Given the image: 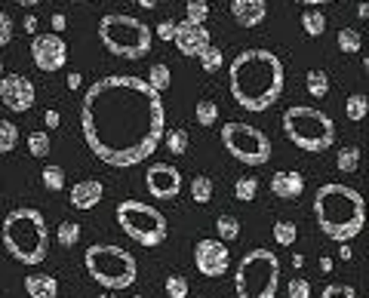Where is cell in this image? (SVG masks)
Wrapping results in <instances>:
<instances>
[{"label":"cell","instance_id":"obj_48","mask_svg":"<svg viewBox=\"0 0 369 298\" xmlns=\"http://www.w3.org/2000/svg\"><path fill=\"white\" fill-rule=\"evenodd\" d=\"M320 271H323V274H330V271H332V259H330V255H323V259H320Z\"/></svg>","mask_w":369,"mask_h":298},{"label":"cell","instance_id":"obj_11","mask_svg":"<svg viewBox=\"0 0 369 298\" xmlns=\"http://www.w3.org/2000/svg\"><path fill=\"white\" fill-rule=\"evenodd\" d=\"M31 62L46 74L62 71L68 62V44L62 40V34H35L31 37Z\"/></svg>","mask_w":369,"mask_h":298},{"label":"cell","instance_id":"obj_34","mask_svg":"<svg viewBox=\"0 0 369 298\" xmlns=\"http://www.w3.org/2000/svg\"><path fill=\"white\" fill-rule=\"evenodd\" d=\"M194 117H197L200 126H213L215 120H219V105H215V101H209V99H200L197 108H194Z\"/></svg>","mask_w":369,"mask_h":298},{"label":"cell","instance_id":"obj_1","mask_svg":"<svg viewBox=\"0 0 369 298\" xmlns=\"http://www.w3.org/2000/svg\"><path fill=\"white\" fill-rule=\"evenodd\" d=\"M80 132L87 148L102 163L130 169L157 151L166 132V108L161 92L145 77L108 74L89 83L80 105Z\"/></svg>","mask_w":369,"mask_h":298},{"label":"cell","instance_id":"obj_39","mask_svg":"<svg viewBox=\"0 0 369 298\" xmlns=\"http://www.w3.org/2000/svg\"><path fill=\"white\" fill-rule=\"evenodd\" d=\"M287 295L289 298H311V283L305 277H292L287 283Z\"/></svg>","mask_w":369,"mask_h":298},{"label":"cell","instance_id":"obj_14","mask_svg":"<svg viewBox=\"0 0 369 298\" xmlns=\"http://www.w3.org/2000/svg\"><path fill=\"white\" fill-rule=\"evenodd\" d=\"M145 188L154 200H175L182 191V173L173 163H154L145 175Z\"/></svg>","mask_w":369,"mask_h":298},{"label":"cell","instance_id":"obj_33","mask_svg":"<svg viewBox=\"0 0 369 298\" xmlns=\"http://www.w3.org/2000/svg\"><path fill=\"white\" fill-rule=\"evenodd\" d=\"M40 182H44V188L46 191H62L65 188V169L62 166H53V163H49V166H44V173H40Z\"/></svg>","mask_w":369,"mask_h":298},{"label":"cell","instance_id":"obj_31","mask_svg":"<svg viewBox=\"0 0 369 298\" xmlns=\"http://www.w3.org/2000/svg\"><path fill=\"white\" fill-rule=\"evenodd\" d=\"M360 157H363V154H360L357 144H348V148L339 151V157H335V166H339L342 173H354V169L360 166Z\"/></svg>","mask_w":369,"mask_h":298},{"label":"cell","instance_id":"obj_36","mask_svg":"<svg viewBox=\"0 0 369 298\" xmlns=\"http://www.w3.org/2000/svg\"><path fill=\"white\" fill-rule=\"evenodd\" d=\"M197 58H200V68H204V71H209V74H213V71H219V68L225 65L222 49H219V46H213V44H209V46H206Z\"/></svg>","mask_w":369,"mask_h":298},{"label":"cell","instance_id":"obj_51","mask_svg":"<svg viewBox=\"0 0 369 298\" xmlns=\"http://www.w3.org/2000/svg\"><path fill=\"white\" fill-rule=\"evenodd\" d=\"M296 4H332V0H296Z\"/></svg>","mask_w":369,"mask_h":298},{"label":"cell","instance_id":"obj_37","mask_svg":"<svg viewBox=\"0 0 369 298\" xmlns=\"http://www.w3.org/2000/svg\"><path fill=\"white\" fill-rule=\"evenodd\" d=\"M49 148H53V142H49V135H46L44 130H35V132L28 135V151H31V157H46Z\"/></svg>","mask_w":369,"mask_h":298},{"label":"cell","instance_id":"obj_6","mask_svg":"<svg viewBox=\"0 0 369 298\" xmlns=\"http://www.w3.org/2000/svg\"><path fill=\"white\" fill-rule=\"evenodd\" d=\"M283 132L287 139L301 151H330L335 142V123L332 117L320 108H308V105H292L283 111Z\"/></svg>","mask_w":369,"mask_h":298},{"label":"cell","instance_id":"obj_18","mask_svg":"<svg viewBox=\"0 0 369 298\" xmlns=\"http://www.w3.org/2000/svg\"><path fill=\"white\" fill-rule=\"evenodd\" d=\"M301 191H305V175L296 169H287V173L280 169L271 175V194L277 200H299Z\"/></svg>","mask_w":369,"mask_h":298},{"label":"cell","instance_id":"obj_41","mask_svg":"<svg viewBox=\"0 0 369 298\" xmlns=\"http://www.w3.org/2000/svg\"><path fill=\"white\" fill-rule=\"evenodd\" d=\"M13 40V19L0 10V46H6Z\"/></svg>","mask_w":369,"mask_h":298},{"label":"cell","instance_id":"obj_47","mask_svg":"<svg viewBox=\"0 0 369 298\" xmlns=\"http://www.w3.org/2000/svg\"><path fill=\"white\" fill-rule=\"evenodd\" d=\"M130 4L142 6V10H151V6H157V4H161V0H130Z\"/></svg>","mask_w":369,"mask_h":298},{"label":"cell","instance_id":"obj_19","mask_svg":"<svg viewBox=\"0 0 369 298\" xmlns=\"http://www.w3.org/2000/svg\"><path fill=\"white\" fill-rule=\"evenodd\" d=\"M25 292H28V298H58V280L53 274H28Z\"/></svg>","mask_w":369,"mask_h":298},{"label":"cell","instance_id":"obj_42","mask_svg":"<svg viewBox=\"0 0 369 298\" xmlns=\"http://www.w3.org/2000/svg\"><path fill=\"white\" fill-rule=\"evenodd\" d=\"M157 37H161V40H173L175 37V22L173 19H163L161 25H157Z\"/></svg>","mask_w":369,"mask_h":298},{"label":"cell","instance_id":"obj_9","mask_svg":"<svg viewBox=\"0 0 369 298\" xmlns=\"http://www.w3.org/2000/svg\"><path fill=\"white\" fill-rule=\"evenodd\" d=\"M117 225H120V231L130 240H136L145 249H157L166 240V234H170L166 216L145 200H123L117 206Z\"/></svg>","mask_w":369,"mask_h":298},{"label":"cell","instance_id":"obj_3","mask_svg":"<svg viewBox=\"0 0 369 298\" xmlns=\"http://www.w3.org/2000/svg\"><path fill=\"white\" fill-rule=\"evenodd\" d=\"M314 218L330 240L348 243L366 225V200L351 185L330 182L314 194Z\"/></svg>","mask_w":369,"mask_h":298},{"label":"cell","instance_id":"obj_21","mask_svg":"<svg viewBox=\"0 0 369 298\" xmlns=\"http://www.w3.org/2000/svg\"><path fill=\"white\" fill-rule=\"evenodd\" d=\"M296 240H299V228L292 225V221H287V218L274 221V243L277 246H283V249H287V246H292Z\"/></svg>","mask_w":369,"mask_h":298},{"label":"cell","instance_id":"obj_49","mask_svg":"<svg viewBox=\"0 0 369 298\" xmlns=\"http://www.w3.org/2000/svg\"><path fill=\"white\" fill-rule=\"evenodd\" d=\"M13 4H19V6H25V10H31V6H37L40 0H13Z\"/></svg>","mask_w":369,"mask_h":298},{"label":"cell","instance_id":"obj_30","mask_svg":"<svg viewBox=\"0 0 369 298\" xmlns=\"http://www.w3.org/2000/svg\"><path fill=\"white\" fill-rule=\"evenodd\" d=\"M209 19V0H188L184 4V22L204 25Z\"/></svg>","mask_w":369,"mask_h":298},{"label":"cell","instance_id":"obj_7","mask_svg":"<svg viewBox=\"0 0 369 298\" xmlns=\"http://www.w3.org/2000/svg\"><path fill=\"white\" fill-rule=\"evenodd\" d=\"M99 40L105 44L108 53L120 56V58H142L151 53L154 44V34L142 19L136 15H123V13H108L99 19Z\"/></svg>","mask_w":369,"mask_h":298},{"label":"cell","instance_id":"obj_10","mask_svg":"<svg viewBox=\"0 0 369 298\" xmlns=\"http://www.w3.org/2000/svg\"><path fill=\"white\" fill-rule=\"evenodd\" d=\"M222 144L225 151L240 160L243 166H265L271 160V139L258 130V126H249V123H225L222 126Z\"/></svg>","mask_w":369,"mask_h":298},{"label":"cell","instance_id":"obj_54","mask_svg":"<svg viewBox=\"0 0 369 298\" xmlns=\"http://www.w3.org/2000/svg\"><path fill=\"white\" fill-rule=\"evenodd\" d=\"M132 298H145V295H132Z\"/></svg>","mask_w":369,"mask_h":298},{"label":"cell","instance_id":"obj_16","mask_svg":"<svg viewBox=\"0 0 369 298\" xmlns=\"http://www.w3.org/2000/svg\"><path fill=\"white\" fill-rule=\"evenodd\" d=\"M105 197V185L99 182V178H83L71 188V206L87 212V209H96L99 203Z\"/></svg>","mask_w":369,"mask_h":298},{"label":"cell","instance_id":"obj_23","mask_svg":"<svg viewBox=\"0 0 369 298\" xmlns=\"http://www.w3.org/2000/svg\"><path fill=\"white\" fill-rule=\"evenodd\" d=\"M305 83H308V92H311L314 99H323L326 92H330V74H326V71H320V68H314V71H308Z\"/></svg>","mask_w":369,"mask_h":298},{"label":"cell","instance_id":"obj_4","mask_svg":"<svg viewBox=\"0 0 369 298\" xmlns=\"http://www.w3.org/2000/svg\"><path fill=\"white\" fill-rule=\"evenodd\" d=\"M0 240H4V249L19 265H28V268L40 265L49 249V228H46L44 212L31 206H19L6 212L4 225H0Z\"/></svg>","mask_w":369,"mask_h":298},{"label":"cell","instance_id":"obj_27","mask_svg":"<svg viewBox=\"0 0 369 298\" xmlns=\"http://www.w3.org/2000/svg\"><path fill=\"white\" fill-rule=\"evenodd\" d=\"M335 40H339V49H342V53H351V56H354V53H360V49H363V37H360L357 28H342Z\"/></svg>","mask_w":369,"mask_h":298},{"label":"cell","instance_id":"obj_20","mask_svg":"<svg viewBox=\"0 0 369 298\" xmlns=\"http://www.w3.org/2000/svg\"><path fill=\"white\" fill-rule=\"evenodd\" d=\"M163 142H166V151H173V154H179V157L188 151V144H191L188 130H184V126H175V130L163 132Z\"/></svg>","mask_w":369,"mask_h":298},{"label":"cell","instance_id":"obj_32","mask_svg":"<svg viewBox=\"0 0 369 298\" xmlns=\"http://www.w3.org/2000/svg\"><path fill=\"white\" fill-rule=\"evenodd\" d=\"M256 194H258V182L253 175H240L237 182H234V197H237L240 203L256 200Z\"/></svg>","mask_w":369,"mask_h":298},{"label":"cell","instance_id":"obj_25","mask_svg":"<svg viewBox=\"0 0 369 298\" xmlns=\"http://www.w3.org/2000/svg\"><path fill=\"white\" fill-rule=\"evenodd\" d=\"M215 231H219L222 243H234L240 237V221L234 216H219V218H215Z\"/></svg>","mask_w":369,"mask_h":298},{"label":"cell","instance_id":"obj_2","mask_svg":"<svg viewBox=\"0 0 369 298\" xmlns=\"http://www.w3.org/2000/svg\"><path fill=\"white\" fill-rule=\"evenodd\" d=\"M283 83H287L283 62L271 49H243L231 62L228 89L243 111H253V114L268 111L283 96Z\"/></svg>","mask_w":369,"mask_h":298},{"label":"cell","instance_id":"obj_45","mask_svg":"<svg viewBox=\"0 0 369 298\" xmlns=\"http://www.w3.org/2000/svg\"><path fill=\"white\" fill-rule=\"evenodd\" d=\"M44 123L49 126V130H56V126H58V111H53V108H49L46 114H44Z\"/></svg>","mask_w":369,"mask_h":298},{"label":"cell","instance_id":"obj_35","mask_svg":"<svg viewBox=\"0 0 369 298\" xmlns=\"http://www.w3.org/2000/svg\"><path fill=\"white\" fill-rule=\"evenodd\" d=\"M163 289H166V298H188V292H191L188 277H184V274H170V277H166V283H163Z\"/></svg>","mask_w":369,"mask_h":298},{"label":"cell","instance_id":"obj_24","mask_svg":"<svg viewBox=\"0 0 369 298\" xmlns=\"http://www.w3.org/2000/svg\"><path fill=\"white\" fill-rule=\"evenodd\" d=\"M56 240H58V246H65V249L77 246L80 243V225L77 221H62V225L56 228Z\"/></svg>","mask_w":369,"mask_h":298},{"label":"cell","instance_id":"obj_44","mask_svg":"<svg viewBox=\"0 0 369 298\" xmlns=\"http://www.w3.org/2000/svg\"><path fill=\"white\" fill-rule=\"evenodd\" d=\"M22 31L35 37V34H37V19H35V15H25V22H22Z\"/></svg>","mask_w":369,"mask_h":298},{"label":"cell","instance_id":"obj_13","mask_svg":"<svg viewBox=\"0 0 369 298\" xmlns=\"http://www.w3.org/2000/svg\"><path fill=\"white\" fill-rule=\"evenodd\" d=\"M37 89L25 74H4L0 77V101L13 111V114H25L35 108Z\"/></svg>","mask_w":369,"mask_h":298},{"label":"cell","instance_id":"obj_43","mask_svg":"<svg viewBox=\"0 0 369 298\" xmlns=\"http://www.w3.org/2000/svg\"><path fill=\"white\" fill-rule=\"evenodd\" d=\"M65 28H68V19L62 13H53V34H62Z\"/></svg>","mask_w":369,"mask_h":298},{"label":"cell","instance_id":"obj_15","mask_svg":"<svg viewBox=\"0 0 369 298\" xmlns=\"http://www.w3.org/2000/svg\"><path fill=\"white\" fill-rule=\"evenodd\" d=\"M175 49L184 56V58H197L204 49L209 46V31L204 25H191V22H182L175 25V37H173Z\"/></svg>","mask_w":369,"mask_h":298},{"label":"cell","instance_id":"obj_40","mask_svg":"<svg viewBox=\"0 0 369 298\" xmlns=\"http://www.w3.org/2000/svg\"><path fill=\"white\" fill-rule=\"evenodd\" d=\"M320 298H357V289L348 286V283H330L323 289Z\"/></svg>","mask_w":369,"mask_h":298},{"label":"cell","instance_id":"obj_38","mask_svg":"<svg viewBox=\"0 0 369 298\" xmlns=\"http://www.w3.org/2000/svg\"><path fill=\"white\" fill-rule=\"evenodd\" d=\"M345 114H348V120L351 123H360L366 117V96L363 92H357V96H351L345 101Z\"/></svg>","mask_w":369,"mask_h":298},{"label":"cell","instance_id":"obj_50","mask_svg":"<svg viewBox=\"0 0 369 298\" xmlns=\"http://www.w3.org/2000/svg\"><path fill=\"white\" fill-rule=\"evenodd\" d=\"M339 259H342V261H351V249H348L345 243H342V249H339Z\"/></svg>","mask_w":369,"mask_h":298},{"label":"cell","instance_id":"obj_28","mask_svg":"<svg viewBox=\"0 0 369 298\" xmlns=\"http://www.w3.org/2000/svg\"><path fill=\"white\" fill-rule=\"evenodd\" d=\"M15 142H19V126L0 117V154H10L15 148Z\"/></svg>","mask_w":369,"mask_h":298},{"label":"cell","instance_id":"obj_26","mask_svg":"<svg viewBox=\"0 0 369 298\" xmlns=\"http://www.w3.org/2000/svg\"><path fill=\"white\" fill-rule=\"evenodd\" d=\"M191 200H194V203H209V200H213V178H209V175H194V178H191Z\"/></svg>","mask_w":369,"mask_h":298},{"label":"cell","instance_id":"obj_8","mask_svg":"<svg viewBox=\"0 0 369 298\" xmlns=\"http://www.w3.org/2000/svg\"><path fill=\"white\" fill-rule=\"evenodd\" d=\"M280 289V259L271 249H249L234 271L237 298H277Z\"/></svg>","mask_w":369,"mask_h":298},{"label":"cell","instance_id":"obj_46","mask_svg":"<svg viewBox=\"0 0 369 298\" xmlns=\"http://www.w3.org/2000/svg\"><path fill=\"white\" fill-rule=\"evenodd\" d=\"M80 83H83V77H80L77 71H74V74H68V89H80Z\"/></svg>","mask_w":369,"mask_h":298},{"label":"cell","instance_id":"obj_22","mask_svg":"<svg viewBox=\"0 0 369 298\" xmlns=\"http://www.w3.org/2000/svg\"><path fill=\"white\" fill-rule=\"evenodd\" d=\"M301 28H305L308 37H320L326 31V15L320 10H305L301 13Z\"/></svg>","mask_w":369,"mask_h":298},{"label":"cell","instance_id":"obj_17","mask_svg":"<svg viewBox=\"0 0 369 298\" xmlns=\"http://www.w3.org/2000/svg\"><path fill=\"white\" fill-rule=\"evenodd\" d=\"M231 15L240 28H258L268 15L265 0H231Z\"/></svg>","mask_w":369,"mask_h":298},{"label":"cell","instance_id":"obj_53","mask_svg":"<svg viewBox=\"0 0 369 298\" xmlns=\"http://www.w3.org/2000/svg\"><path fill=\"white\" fill-rule=\"evenodd\" d=\"M0 77H4V62H0Z\"/></svg>","mask_w":369,"mask_h":298},{"label":"cell","instance_id":"obj_52","mask_svg":"<svg viewBox=\"0 0 369 298\" xmlns=\"http://www.w3.org/2000/svg\"><path fill=\"white\" fill-rule=\"evenodd\" d=\"M96 298H114V292H108V289H105V292H102V295H96Z\"/></svg>","mask_w":369,"mask_h":298},{"label":"cell","instance_id":"obj_12","mask_svg":"<svg viewBox=\"0 0 369 298\" xmlns=\"http://www.w3.org/2000/svg\"><path fill=\"white\" fill-rule=\"evenodd\" d=\"M194 265L204 277H225L231 268V252H228V243L222 240H197L194 246Z\"/></svg>","mask_w":369,"mask_h":298},{"label":"cell","instance_id":"obj_29","mask_svg":"<svg viewBox=\"0 0 369 298\" xmlns=\"http://www.w3.org/2000/svg\"><path fill=\"white\" fill-rule=\"evenodd\" d=\"M148 87L154 89V92H163V89H170V68H166L163 62H157V65H151V71H148Z\"/></svg>","mask_w":369,"mask_h":298},{"label":"cell","instance_id":"obj_5","mask_svg":"<svg viewBox=\"0 0 369 298\" xmlns=\"http://www.w3.org/2000/svg\"><path fill=\"white\" fill-rule=\"evenodd\" d=\"M83 268L87 274L96 280L99 286H105L108 292H120V289H130L139 277V265L136 259L120 249L114 243H96L89 246L87 255H83Z\"/></svg>","mask_w":369,"mask_h":298}]
</instances>
